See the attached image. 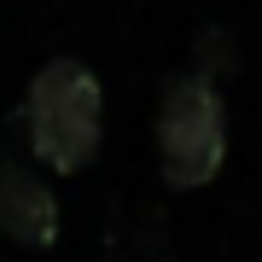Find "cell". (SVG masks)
<instances>
[{
  "label": "cell",
  "instance_id": "3",
  "mask_svg": "<svg viewBox=\"0 0 262 262\" xmlns=\"http://www.w3.org/2000/svg\"><path fill=\"white\" fill-rule=\"evenodd\" d=\"M0 233L12 245H29V251H47L58 239V198L53 187L24 163L0 169Z\"/></svg>",
  "mask_w": 262,
  "mask_h": 262
},
{
  "label": "cell",
  "instance_id": "1",
  "mask_svg": "<svg viewBox=\"0 0 262 262\" xmlns=\"http://www.w3.org/2000/svg\"><path fill=\"white\" fill-rule=\"evenodd\" d=\"M24 117H29L35 158L47 169H58V175H76L99 151V82H94V70L76 64V58H53L29 82Z\"/></svg>",
  "mask_w": 262,
  "mask_h": 262
},
{
  "label": "cell",
  "instance_id": "2",
  "mask_svg": "<svg viewBox=\"0 0 262 262\" xmlns=\"http://www.w3.org/2000/svg\"><path fill=\"white\" fill-rule=\"evenodd\" d=\"M222 99L204 76H175L163 94V117H158V158H163V181L169 187H204L222 169L227 151V128H222Z\"/></svg>",
  "mask_w": 262,
  "mask_h": 262
}]
</instances>
